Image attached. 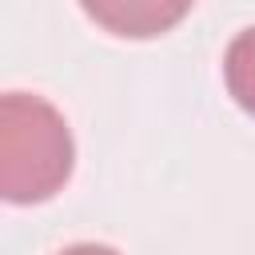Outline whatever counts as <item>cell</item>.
Wrapping results in <instances>:
<instances>
[{
	"label": "cell",
	"instance_id": "6da1fadb",
	"mask_svg": "<svg viewBox=\"0 0 255 255\" xmlns=\"http://www.w3.org/2000/svg\"><path fill=\"white\" fill-rule=\"evenodd\" d=\"M76 163L72 131L64 116L28 92H8L0 100V191L8 203L52 199Z\"/></svg>",
	"mask_w": 255,
	"mask_h": 255
},
{
	"label": "cell",
	"instance_id": "7a4b0ae2",
	"mask_svg": "<svg viewBox=\"0 0 255 255\" xmlns=\"http://www.w3.org/2000/svg\"><path fill=\"white\" fill-rule=\"evenodd\" d=\"M195 0H80V8L112 36L147 40L175 28Z\"/></svg>",
	"mask_w": 255,
	"mask_h": 255
},
{
	"label": "cell",
	"instance_id": "3957f363",
	"mask_svg": "<svg viewBox=\"0 0 255 255\" xmlns=\"http://www.w3.org/2000/svg\"><path fill=\"white\" fill-rule=\"evenodd\" d=\"M223 80H227V92L235 96V104L255 116V28H243L227 44Z\"/></svg>",
	"mask_w": 255,
	"mask_h": 255
},
{
	"label": "cell",
	"instance_id": "277c9868",
	"mask_svg": "<svg viewBox=\"0 0 255 255\" xmlns=\"http://www.w3.org/2000/svg\"><path fill=\"white\" fill-rule=\"evenodd\" d=\"M60 255H120V251H112L104 243H76V247H64Z\"/></svg>",
	"mask_w": 255,
	"mask_h": 255
}]
</instances>
